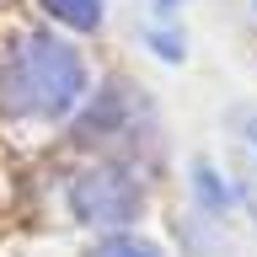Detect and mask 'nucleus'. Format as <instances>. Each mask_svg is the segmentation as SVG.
I'll return each instance as SVG.
<instances>
[{
	"mask_svg": "<svg viewBox=\"0 0 257 257\" xmlns=\"http://www.w3.org/2000/svg\"><path fill=\"white\" fill-rule=\"evenodd\" d=\"M91 257H161L150 241H140V236H112V241H102Z\"/></svg>",
	"mask_w": 257,
	"mask_h": 257,
	"instance_id": "4",
	"label": "nucleus"
},
{
	"mask_svg": "<svg viewBox=\"0 0 257 257\" xmlns=\"http://www.w3.org/2000/svg\"><path fill=\"white\" fill-rule=\"evenodd\" d=\"M86 91V64L48 32H27L0 70V96L22 118H64Z\"/></svg>",
	"mask_w": 257,
	"mask_h": 257,
	"instance_id": "1",
	"label": "nucleus"
},
{
	"mask_svg": "<svg viewBox=\"0 0 257 257\" xmlns=\"http://www.w3.org/2000/svg\"><path fill=\"white\" fill-rule=\"evenodd\" d=\"M43 6L59 16L64 27H80V32L102 22V0H43Z\"/></svg>",
	"mask_w": 257,
	"mask_h": 257,
	"instance_id": "3",
	"label": "nucleus"
},
{
	"mask_svg": "<svg viewBox=\"0 0 257 257\" xmlns=\"http://www.w3.org/2000/svg\"><path fill=\"white\" fill-rule=\"evenodd\" d=\"M70 209H75L80 220H107L112 225V220H128L140 209V188L118 166H96V172L70 182Z\"/></svg>",
	"mask_w": 257,
	"mask_h": 257,
	"instance_id": "2",
	"label": "nucleus"
}]
</instances>
